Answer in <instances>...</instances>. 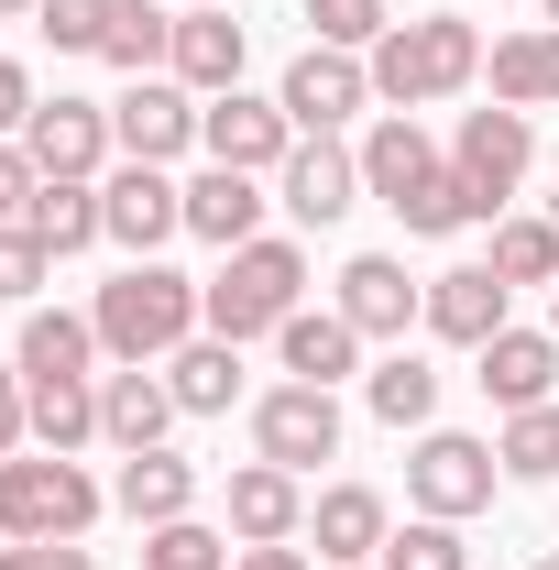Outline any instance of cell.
<instances>
[{"label":"cell","instance_id":"cell-1","mask_svg":"<svg viewBox=\"0 0 559 570\" xmlns=\"http://www.w3.org/2000/svg\"><path fill=\"white\" fill-rule=\"evenodd\" d=\"M362 198H384L418 242H439V230H461V219H472V187H461V176H450V154L418 132V110H384V121L362 132Z\"/></svg>","mask_w":559,"mask_h":570},{"label":"cell","instance_id":"cell-2","mask_svg":"<svg viewBox=\"0 0 559 570\" xmlns=\"http://www.w3.org/2000/svg\"><path fill=\"white\" fill-rule=\"evenodd\" d=\"M99 352H121V362H176L209 318H198V285L176 275V264H121V275L99 285Z\"/></svg>","mask_w":559,"mask_h":570},{"label":"cell","instance_id":"cell-3","mask_svg":"<svg viewBox=\"0 0 559 570\" xmlns=\"http://www.w3.org/2000/svg\"><path fill=\"white\" fill-rule=\"evenodd\" d=\"M362 67H373V99L428 110V99H450V88H472V77H483V33H472L461 11H428V22H395Z\"/></svg>","mask_w":559,"mask_h":570},{"label":"cell","instance_id":"cell-4","mask_svg":"<svg viewBox=\"0 0 559 570\" xmlns=\"http://www.w3.org/2000/svg\"><path fill=\"white\" fill-rule=\"evenodd\" d=\"M296 296H307V253L296 242H242L198 285V318H209V341H264V330L296 318Z\"/></svg>","mask_w":559,"mask_h":570},{"label":"cell","instance_id":"cell-5","mask_svg":"<svg viewBox=\"0 0 559 570\" xmlns=\"http://www.w3.org/2000/svg\"><path fill=\"white\" fill-rule=\"evenodd\" d=\"M99 504H110V494L77 472L67 450H45V461L11 450V461H0V538H88Z\"/></svg>","mask_w":559,"mask_h":570},{"label":"cell","instance_id":"cell-6","mask_svg":"<svg viewBox=\"0 0 559 570\" xmlns=\"http://www.w3.org/2000/svg\"><path fill=\"white\" fill-rule=\"evenodd\" d=\"M527 154H538V132H527V110H461V132H450V176L472 187V219H493L516 187H527Z\"/></svg>","mask_w":559,"mask_h":570},{"label":"cell","instance_id":"cell-7","mask_svg":"<svg viewBox=\"0 0 559 570\" xmlns=\"http://www.w3.org/2000/svg\"><path fill=\"white\" fill-rule=\"evenodd\" d=\"M493 472H504V461H493L483 439H461V428H428L418 450H406V504L461 527V515H483V504H493Z\"/></svg>","mask_w":559,"mask_h":570},{"label":"cell","instance_id":"cell-8","mask_svg":"<svg viewBox=\"0 0 559 570\" xmlns=\"http://www.w3.org/2000/svg\"><path fill=\"white\" fill-rule=\"evenodd\" d=\"M198 142H209V165H242V176H275L285 154H296V121H285V99H253V88H219V99H198Z\"/></svg>","mask_w":559,"mask_h":570},{"label":"cell","instance_id":"cell-9","mask_svg":"<svg viewBox=\"0 0 559 570\" xmlns=\"http://www.w3.org/2000/svg\"><path fill=\"white\" fill-rule=\"evenodd\" d=\"M253 450H264L275 472H318V461L341 450V395H330V384H275V395L253 406Z\"/></svg>","mask_w":559,"mask_h":570},{"label":"cell","instance_id":"cell-10","mask_svg":"<svg viewBox=\"0 0 559 570\" xmlns=\"http://www.w3.org/2000/svg\"><path fill=\"white\" fill-rule=\"evenodd\" d=\"M110 142H121L133 165H176V154L198 142V88H176V77H133V88L110 99Z\"/></svg>","mask_w":559,"mask_h":570},{"label":"cell","instance_id":"cell-11","mask_svg":"<svg viewBox=\"0 0 559 570\" xmlns=\"http://www.w3.org/2000/svg\"><path fill=\"white\" fill-rule=\"evenodd\" d=\"M99 209H110V242H121L133 264H154V253L187 230V187H176L165 165H133V154H121V176L99 187Z\"/></svg>","mask_w":559,"mask_h":570},{"label":"cell","instance_id":"cell-12","mask_svg":"<svg viewBox=\"0 0 559 570\" xmlns=\"http://www.w3.org/2000/svg\"><path fill=\"white\" fill-rule=\"evenodd\" d=\"M275 99H285V121H296V132H341L351 110L373 99V67H362V56H341V45H307V56L285 67Z\"/></svg>","mask_w":559,"mask_h":570},{"label":"cell","instance_id":"cell-13","mask_svg":"<svg viewBox=\"0 0 559 570\" xmlns=\"http://www.w3.org/2000/svg\"><path fill=\"white\" fill-rule=\"evenodd\" d=\"M275 187H285V209L307 219V230H330V219L362 209V154H341L330 132H296V154L275 165Z\"/></svg>","mask_w":559,"mask_h":570},{"label":"cell","instance_id":"cell-14","mask_svg":"<svg viewBox=\"0 0 559 570\" xmlns=\"http://www.w3.org/2000/svg\"><path fill=\"white\" fill-rule=\"evenodd\" d=\"M472 384H483L493 406L516 417V406H549V384H559V330H493L483 352H472Z\"/></svg>","mask_w":559,"mask_h":570},{"label":"cell","instance_id":"cell-15","mask_svg":"<svg viewBox=\"0 0 559 570\" xmlns=\"http://www.w3.org/2000/svg\"><path fill=\"white\" fill-rule=\"evenodd\" d=\"M341 318L362 341H406V318H428V285H406L395 253H351L341 264Z\"/></svg>","mask_w":559,"mask_h":570},{"label":"cell","instance_id":"cell-16","mask_svg":"<svg viewBox=\"0 0 559 570\" xmlns=\"http://www.w3.org/2000/svg\"><path fill=\"white\" fill-rule=\"evenodd\" d=\"M22 154H33L45 176H99V165H110V110L56 88V99H45V110L22 121Z\"/></svg>","mask_w":559,"mask_h":570},{"label":"cell","instance_id":"cell-17","mask_svg":"<svg viewBox=\"0 0 559 570\" xmlns=\"http://www.w3.org/2000/svg\"><path fill=\"white\" fill-rule=\"evenodd\" d=\"M504 296L516 285L493 275V264H450V275H428V330L461 341V352H483L493 330H504Z\"/></svg>","mask_w":559,"mask_h":570},{"label":"cell","instance_id":"cell-18","mask_svg":"<svg viewBox=\"0 0 559 570\" xmlns=\"http://www.w3.org/2000/svg\"><path fill=\"white\" fill-rule=\"evenodd\" d=\"M176 417H187L176 384L143 373V362H121V373L99 384V439H110V450H165V428H176Z\"/></svg>","mask_w":559,"mask_h":570},{"label":"cell","instance_id":"cell-19","mask_svg":"<svg viewBox=\"0 0 559 570\" xmlns=\"http://www.w3.org/2000/svg\"><path fill=\"white\" fill-rule=\"evenodd\" d=\"M110 504H121L133 527H176V515H198V461H176V450H121Z\"/></svg>","mask_w":559,"mask_h":570},{"label":"cell","instance_id":"cell-20","mask_svg":"<svg viewBox=\"0 0 559 570\" xmlns=\"http://www.w3.org/2000/svg\"><path fill=\"white\" fill-rule=\"evenodd\" d=\"M307 538H318V560H330V570H362L395 527H384V494H373V483H330V494L307 504Z\"/></svg>","mask_w":559,"mask_h":570},{"label":"cell","instance_id":"cell-21","mask_svg":"<svg viewBox=\"0 0 559 570\" xmlns=\"http://www.w3.org/2000/svg\"><path fill=\"white\" fill-rule=\"evenodd\" d=\"M296 527H307L296 472H275V461H242V472H231V538H242V549H275V538H296Z\"/></svg>","mask_w":559,"mask_h":570},{"label":"cell","instance_id":"cell-22","mask_svg":"<svg viewBox=\"0 0 559 570\" xmlns=\"http://www.w3.org/2000/svg\"><path fill=\"white\" fill-rule=\"evenodd\" d=\"M242 56H253V33L231 11H176V88L219 99V88H242Z\"/></svg>","mask_w":559,"mask_h":570},{"label":"cell","instance_id":"cell-23","mask_svg":"<svg viewBox=\"0 0 559 570\" xmlns=\"http://www.w3.org/2000/svg\"><path fill=\"white\" fill-rule=\"evenodd\" d=\"M187 230H198V242H219V253L264 242V187H253L242 165H209V176L187 187Z\"/></svg>","mask_w":559,"mask_h":570},{"label":"cell","instance_id":"cell-24","mask_svg":"<svg viewBox=\"0 0 559 570\" xmlns=\"http://www.w3.org/2000/svg\"><path fill=\"white\" fill-rule=\"evenodd\" d=\"M275 352H285V373H296V384H341L351 362H362V330H351L341 307H296V318L275 330Z\"/></svg>","mask_w":559,"mask_h":570},{"label":"cell","instance_id":"cell-25","mask_svg":"<svg viewBox=\"0 0 559 570\" xmlns=\"http://www.w3.org/2000/svg\"><path fill=\"white\" fill-rule=\"evenodd\" d=\"M22 219H33V242H45V253H88V242H110V209H99V176H45Z\"/></svg>","mask_w":559,"mask_h":570},{"label":"cell","instance_id":"cell-26","mask_svg":"<svg viewBox=\"0 0 559 570\" xmlns=\"http://www.w3.org/2000/svg\"><path fill=\"white\" fill-rule=\"evenodd\" d=\"M483 67H493V99H504V110H549V99H559V22L504 33Z\"/></svg>","mask_w":559,"mask_h":570},{"label":"cell","instance_id":"cell-27","mask_svg":"<svg viewBox=\"0 0 559 570\" xmlns=\"http://www.w3.org/2000/svg\"><path fill=\"white\" fill-rule=\"evenodd\" d=\"M362 406H373L384 428H428V417H439V362L395 341V352H384L373 373H362Z\"/></svg>","mask_w":559,"mask_h":570},{"label":"cell","instance_id":"cell-28","mask_svg":"<svg viewBox=\"0 0 559 570\" xmlns=\"http://www.w3.org/2000/svg\"><path fill=\"white\" fill-rule=\"evenodd\" d=\"M99 56H110L121 77H165V67H176V11H165V0H110Z\"/></svg>","mask_w":559,"mask_h":570},{"label":"cell","instance_id":"cell-29","mask_svg":"<svg viewBox=\"0 0 559 570\" xmlns=\"http://www.w3.org/2000/svg\"><path fill=\"white\" fill-rule=\"evenodd\" d=\"M88 362H99V318H77V307H33V318H22V384L88 373Z\"/></svg>","mask_w":559,"mask_h":570},{"label":"cell","instance_id":"cell-30","mask_svg":"<svg viewBox=\"0 0 559 570\" xmlns=\"http://www.w3.org/2000/svg\"><path fill=\"white\" fill-rule=\"evenodd\" d=\"M165 384H176L187 417H231V395H242V341H187V352L165 362Z\"/></svg>","mask_w":559,"mask_h":570},{"label":"cell","instance_id":"cell-31","mask_svg":"<svg viewBox=\"0 0 559 570\" xmlns=\"http://www.w3.org/2000/svg\"><path fill=\"white\" fill-rule=\"evenodd\" d=\"M33 439H45V450L99 439V384H88V373H45V384H33Z\"/></svg>","mask_w":559,"mask_h":570},{"label":"cell","instance_id":"cell-32","mask_svg":"<svg viewBox=\"0 0 559 570\" xmlns=\"http://www.w3.org/2000/svg\"><path fill=\"white\" fill-rule=\"evenodd\" d=\"M493 275L504 285H559V219H493Z\"/></svg>","mask_w":559,"mask_h":570},{"label":"cell","instance_id":"cell-33","mask_svg":"<svg viewBox=\"0 0 559 570\" xmlns=\"http://www.w3.org/2000/svg\"><path fill=\"white\" fill-rule=\"evenodd\" d=\"M493 461H504L516 483H549V472H559V406H516L504 439H493Z\"/></svg>","mask_w":559,"mask_h":570},{"label":"cell","instance_id":"cell-34","mask_svg":"<svg viewBox=\"0 0 559 570\" xmlns=\"http://www.w3.org/2000/svg\"><path fill=\"white\" fill-rule=\"evenodd\" d=\"M143 570H231V538L176 515V527H143Z\"/></svg>","mask_w":559,"mask_h":570},{"label":"cell","instance_id":"cell-35","mask_svg":"<svg viewBox=\"0 0 559 570\" xmlns=\"http://www.w3.org/2000/svg\"><path fill=\"white\" fill-rule=\"evenodd\" d=\"M373 560H384V570H472V549H461V527H450V515H418V527H395Z\"/></svg>","mask_w":559,"mask_h":570},{"label":"cell","instance_id":"cell-36","mask_svg":"<svg viewBox=\"0 0 559 570\" xmlns=\"http://www.w3.org/2000/svg\"><path fill=\"white\" fill-rule=\"evenodd\" d=\"M307 22H318V45H341V56H373V45L395 33L384 0H307Z\"/></svg>","mask_w":559,"mask_h":570},{"label":"cell","instance_id":"cell-37","mask_svg":"<svg viewBox=\"0 0 559 570\" xmlns=\"http://www.w3.org/2000/svg\"><path fill=\"white\" fill-rule=\"evenodd\" d=\"M33 22H45V45H56V56H99V33H110V0H45Z\"/></svg>","mask_w":559,"mask_h":570},{"label":"cell","instance_id":"cell-38","mask_svg":"<svg viewBox=\"0 0 559 570\" xmlns=\"http://www.w3.org/2000/svg\"><path fill=\"white\" fill-rule=\"evenodd\" d=\"M45 275H56V253L33 242V219H0V296H33Z\"/></svg>","mask_w":559,"mask_h":570},{"label":"cell","instance_id":"cell-39","mask_svg":"<svg viewBox=\"0 0 559 570\" xmlns=\"http://www.w3.org/2000/svg\"><path fill=\"white\" fill-rule=\"evenodd\" d=\"M0 570H99V560H88L77 538H11V549H0Z\"/></svg>","mask_w":559,"mask_h":570},{"label":"cell","instance_id":"cell-40","mask_svg":"<svg viewBox=\"0 0 559 570\" xmlns=\"http://www.w3.org/2000/svg\"><path fill=\"white\" fill-rule=\"evenodd\" d=\"M33 439V384H22V362H0V461Z\"/></svg>","mask_w":559,"mask_h":570},{"label":"cell","instance_id":"cell-41","mask_svg":"<svg viewBox=\"0 0 559 570\" xmlns=\"http://www.w3.org/2000/svg\"><path fill=\"white\" fill-rule=\"evenodd\" d=\"M33 187H45V165H33L22 142H0V219H22V209H33Z\"/></svg>","mask_w":559,"mask_h":570},{"label":"cell","instance_id":"cell-42","mask_svg":"<svg viewBox=\"0 0 559 570\" xmlns=\"http://www.w3.org/2000/svg\"><path fill=\"white\" fill-rule=\"evenodd\" d=\"M33 110H45V99H33V77L0 56V142H22V121H33Z\"/></svg>","mask_w":559,"mask_h":570},{"label":"cell","instance_id":"cell-43","mask_svg":"<svg viewBox=\"0 0 559 570\" xmlns=\"http://www.w3.org/2000/svg\"><path fill=\"white\" fill-rule=\"evenodd\" d=\"M231 570H307V549H296V538H275V549H242Z\"/></svg>","mask_w":559,"mask_h":570},{"label":"cell","instance_id":"cell-44","mask_svg":"<svg viewBox=\"0 0 559 570\" xmlns=\"http://www.w3.org/2000/svg\"><path fill=\"white\" fill-rule=\"evenodd\" d=\"M11 11H45V0H0V22H11Z\"/></svg>","mask_w":559,"mask_h":570},{"label":"cell","instance_id":"cell-45","mask_svg":"<svg viewBox=\"0 0 559 570\" xmlns=\"http://www.w3.org/2000/svg\"><path fill=\"white\" fill-rule=\"evenodd\" d=\"M187 11H219V0H187Z\"/></svg>","mask_w":559,"mask_h":570},{"label":"cell","instance_id":"cell-46","mask_svg":"<svg viewBox=\"0 0 559 570\" xmlns=\"http://www.w3.org/2000/svg\"><path fill=\"white\" fill-rule=\"evenodd\" d=\"M538 11H549V22H559V0H538Z\"/></svg>","mask_w":559,"mask_h":570},{"label":"cell","instance_id":"cell-47","mask_svg":"<svg viewBox=\"0 0 559 570\" xmlns=\"http://www.w3.org/2000/svg\"><path fill=\"white\" fill-rule=\"evenodd\" d=\"M549 219H559V187H549Z\"/></svg>","mask_w":559,"mask_h":570},{"label":"cell","instance_id":"cell-48","mask_svg":"<svg viewBox=\"0 0 559 570\" xmlns=\"http://www.w3.org/2000/svg\"><path fill=\"white\" fill-rule=\"evenodd\" d=\"M538 570H559V560H538Z\"/></svg>","mask_w":559,"mask_h":570}]
</instances>
